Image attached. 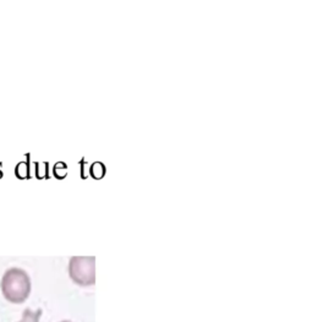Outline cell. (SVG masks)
<instances>
[{"label":"cell","mask_w":313,"mask_h":322,"mask_svg":"<svg viewBox=\"0 0 313 322\" xmlns=\"http://www.w3.org/2000/svg\"><path fill=\"white\" fill-rule=\"evenodd\" d=\"M41 316H42V309H38L36 310V311H33V310H31L30 307H27V309H25L24 313H22L21 321L19 322H39Z\"/></svg>","instance_id":"cell-4"},{"label":"cell","mask_w":313,"mask_h":322,"mask_svg":"<svg viewBox=\"0 0 313 322\" xmlns=\"http://www.w3.org/2000/svg\"><path fill=\"white\" fill-rule=\"evenodd\" d=\"M69 275L79 286H93L96 282L95 256H72L69 261Z\"/></svg>","instance_id":"cell-2"},{"label":"cell","mask_w":313,"mask_h":322,"mask_svg":"<svg viewBox=\"0 0 313 322\" xmlns=\"http://www.w3.org/2000/svg\"><path fill=\"white\" fill-rule=\"evenodd\" d=\"M36 176L43 179L48 176V163H36Z\"/></svg>","instance_id":"cell-7"},{"label":"cell","mask_w":313,"mask_h":322,"mask_svg":"<svg viewBox=\"0 0 313 322\" xmlns=\"http://www.w3.org/2000/svg\"><path fill=\"white\" fill-rule=\"evenodd\" d=\"M3 176V170H2V163H0V178Z\"/></svg>","instance_id":"cell-8"},{"label":"cell","mask_w":313,"mask_h":322,"mask_svg":"<svg viewBox=\"0 0 313 322\" xmlns=\"http://www.w3.org/2000/svg\"><path fill=\"white\" fill-rule=\"evenodd\" d=\"M4 298L13 304H22L27 300L32 289L28 273L20 267H11L5 271L0 282Z\"/></svg>","instance_id":"cell-1"},{"label":"cell","mask_w":313,"mask_h":322,"mask_svg":"<svg viewBox=\"0 0 313 322\" xmlns=\"http://www.w3.org/2000/svg\"><path fill=\"white\" fill-rule=\"evenodd\" d=\"M90 173L95 179H102V176H103L105 173V167L101 162H96V163H93L92 166H91Z\"/></svg>","instance_id":"cell-5"},{"label":"cell","mask_w":313,"mask_h":322,"mask_svg":"<svg viewBox=\"0 0 313 322\" xmlns=\"http://www.w3.org/2000/svg\"><path fill=\"white\" fill-rule=\"evenodd\" d=\"M60 322H71V321H67V320H64V321H60Z\"/></svg>","instance_id":"cell-9"},{"label":"cell","mask_w":313,"mask_h":322,"mask_svg":"<svg viewBox=\"0 0 313 322\" xmlns=\"http://www.w3.org/2000/svg\"><path fill=\"white\" fill-rule=\"evenodd\" d=\"M53 173H54V175H55L58 179L65 178V176H66V173H67L66 164L62 163V162H59V163H56L55 166H54V168H53Z\"/></svg>","instance_id":"cell-6"},{"label":"cell","mask_w":313,"mask_h":322,"mask_svg":"<svg viewBox=\"0 0 313 322\" xmlns=\"http://www.w3.org/2000/svg\"><path fill=\"white\" fill-rule=\"evenodd\" d=\"M15 175L19 179H28L31 176V168L30 162H20L18 166L15 167Z\"/></svg>","instance_id":"cell-3"}]
</instances>
